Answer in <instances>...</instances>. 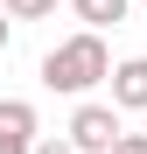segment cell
<instances>
[{
    "label": "cell",
    "mask_w": 147,
    "mask_h": 154,
    "mask_svg": "<svg viewBox=\"0 0 147 154\" xmlns=\"http://www.w3.org/2000/svg\"><path fill=\"white\" fill-rule=\"evenodd\" d=\"M0 7H7L14 21H49V14H56V0H0Z\"/></svg>",
    "instance_id": "6"
},
{
    "label": "cell",
    "mask_w": 147,
    "mask_h": 154,
    "mask_svg": "<svg viewBox=\"0 0 147 154\" xmlns=\"http://www.w3.org/2000/svg\"><path fill=\"white\" fill-rule=\"evenodd\" d=\"M70 7H77V21H84V28H98V35H105V28H119V21H126V7H133V0H70Z\"/></svg>",
    "instance_id": "5"
},
{
    "label": "cell",
    "mask_w": 147,
    "mask_h": 154,
    "mask_svg": "<svg viewBox=\"0 0 147 154\" xmlns=\"http://www.w3.org/2000/svg\"><path fill=\"white\" fill-rule=\"evenodd\" d=\"M7 35H14V14H7V7H0V49H7Z\"/></svg>",
    "instance_id": "9"
},
{
    "label": "cell",
    "mask_w": 147,
    "mask_h": 154,
    "mask_svg": "<svg viewBox=\"0 0 147 154\" xmlns=\"http://www.w3.org/2000/svg\"><path fill=\"white\" fill-rule=\"evenodd\" d=\"M112 154H147V133H119V147Z\"/></svg>",
    "instance_id": "7"
},
{
    "label": "cell",
    "mask_w": 147,
    "mask_h": 154,
    "mask_svg": "<svg viewBox=\"0 0 147 154\" xmlns=\"http://www.w3.org/2000/svg\"><path fill=\"white\" fill-rule=\"evenodd\" d=\"M105 77H112V49H105V35H98V28L63 35V42L42 56V84L63 91V98H84L91 84H105Z\"/></svg>",
    "instance_id": "1"
},
{
    "label": "cell",
    "mask_w": 147,
    "mask_h": 154,
    "mask_svg": "<svg viewBox=\"0 0 147 154\" xmlns=\"http://www.w3.org/2000/svg\"><path fill=\"white\" fill-rule=\"evenodd\" d=\"M112 105L119 112H147V56H126V63H112Z\"/></svg>",
    "instance_id": "4"
},
{
    "label": "cell",
    "mask_w": 147,
    "mask_h": 154,
    "mask_svg": "<svg viewBox=\"0 0 147 154\" xmlns=\"http://www.w3.org/2000/svg\"><path fill=\"white\" fill-rule=\"evenodd\" d=\"M35 154H77V147H70V140H56V133H49V140H35Z\"/></svg>",
    "instance_id": "8"
},
{
    "label": "cell",
    "mask_w": 147,
    "mask_h": 154,
    "mask_svg": "<svg viewBox=\"0 0 147 154\" xmlns=\"http://www.w3.org/2000/svg\"><path fill=\"white\" fill-rule=\"evenodd\" d=\"M119 133H126V126H119V105H77L70 126H63V140L77 147V154H112Z\"/></svg>",
    "instance_id": "2"
},
{
    "label": "cell",
    "mask_w": 147,
    "mask_h": 154,
    "mask_svg": "<svg viewBox=\"0 0 147 154\" xmlns=\"http://www.w3.org/2000/svg\"><path fill=\"white\" fill-rule=\"evenodd\" d=\"M35 105L28 98H0V154H35Z\"/></svg>",
    "instance_id": "3"
}]
</instances>
